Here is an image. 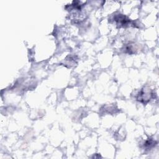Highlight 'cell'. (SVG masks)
<instances>
[{"label":"cell","instance_id":"6da1fadb","mask_svg":"<svg viewBox=\"0 0 159 159\" xmlns=\"http://www.w3.org/2000/svg\"><path fill=\"white\" fill-rule=\"evenodd\" d=\"M152 95V93L151 92L150 90H149L148 89H143L139 94L137 99L142 102L143 103H146L148 101H150Z\"/></svg>","mask_w":159,"mask_h":159}]
</instances>
